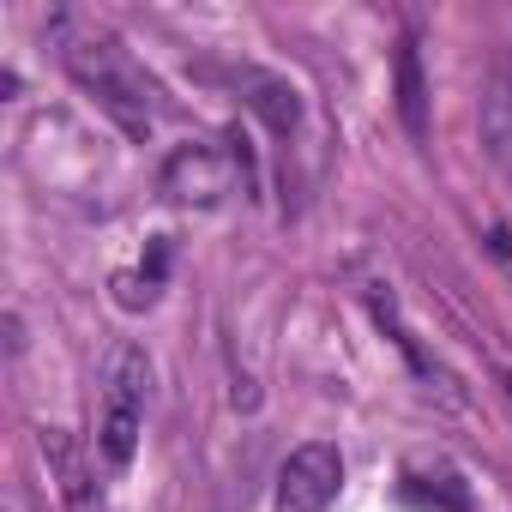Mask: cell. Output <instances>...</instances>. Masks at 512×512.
Instances as JSON below:
<instances>
[{
    "instance_id": "3",
    "label": "cell",
    "mask_w": 512,
    "mask_h": 512,
    "mask_svg": "<svg viewBox=\"0 0 512 512\" xmlns=\"http://www.w3.org/2000/svg\"><path fill=\"white\" fill-rule=\"evenodd\" d=\"M163 193L169 205H187V211H211L235 193V157L193 139V145H175L163 157Z\"/></svg>"
},
{
    "instance_id": "4",
    "label": "cell",
    "mask_w": 512,
    "mask_h": 512,
    "mask_svg": "<svg viewBox=\"0 0 512 512\" xmlns=\"http://www.w3.org/2000/svg\"><path fill=\"white\" fill-rule=\"evenodd\" d=\"M344 488V452L332 440H308L278 470V512H326Z\"/></svg>"
},
{
    "instance_id": "2",
    "label": "cell",
    "mask_w": 512,
    "mask_h": 512,
    "mask_svg": "<svg viewBox=\"0 0 512 512\" xmlns=\"http://www.w3.org/2000/svg\"><path fill=\"white\" fill-rule=\"evenodd\" d=\"M145 398H151V362L145 350H115L109 362V392H103V416H97V452L109 470H127L139 452V428H145Z\"/></svg>"
},
{
    "instance_id": "7",
    "label": "cell",
    "mask_w": 512,
    "mask_h": 512,
    "mask_svg": "<svg viewBox=\"0 0 512 512\" xmlns=\"http://www.w3.org/2000/svg\"><path fill=\"white\" fill-rule=\"evenodd\" d=\"M241 97H247V109L260 115L272 133H296L302 103H296V85L290 79H278V73H241Z\"/></svg>"
},
{
    "instance_id": "8",
    "label": "cell",
    "mask_w": 512,
    "mask_h": 512,
    "mask_svg": "<svg viewBox=\"0 0 512 512\" xmlns=\"http://www.w3.org/2000/svg\"><path fill=\"white\" fill-rule=\"evenodd\" d=\"M404 494H410V500H434V506H446V512H470L464 476H458L452 464H440V458H434V464L416 458V464L404 470Z\"/></svg>"
},
{
    "instance_id": "9",
    "label": "cell",
    "mask_w": 512,
    "mask_h": 512,
    "mask_svg": "<svg viewBox=\"0 0 512 512\" xmlns=\"http://www.w3.org/2000/svg\"><path fill=\"white\" fill-rule=\"evenodd\" d=\"M500 386H506V398H512V368H500Z\"/></svg>"
},
{
    "instance_id": "1",
    "label": "cell",
    "mask_w": 512,
    "mask_h": 512,
    "mask_svg": "<svg viewBox=\"0 0 512 512\" xmlns=\"http://www.w3.org/2000/svg\"><path fill=\"white\" fill-rule=\"evenodd\" d=\"M49 43H55L61 67L103 103V115L127 139H151V79L133 67V55L121 49L115 31H103L85 13H55L49 19Z\"/></svg>"
},
{
    "instance_id": "5",
    "label": "cell",
    "mask_w": 512,
    "mask_h": 512,
    "mask_svg": "<svg viewBox=\"0 0 512 512\" xmlns=\"http://www.w3.org/2000/svg\"><path fill=\"white\" fill-rule=\"evenodd\" d=\"M43 458H49V470H55V482H61L67 512H109L103 482H97V470H91L85 446H79L67 428H43Z\"/></svg>"
},
{
    "instance_id": "6",
    "label": "cell",
    "mask_w": 512,
    "mask_h": 512,
    "mask_svg": "<svg viewBox=\"0 0 512 512\" xmlns=\"http://www.w3.org/2000/svg\"><path fill=\"white\" fill-rule=\"evenodd\" d=\"M392 79H398V121H404V133H410V139H428V79H422V49H416V37L398 43Z\"/></svg>"
}]
</instances>
